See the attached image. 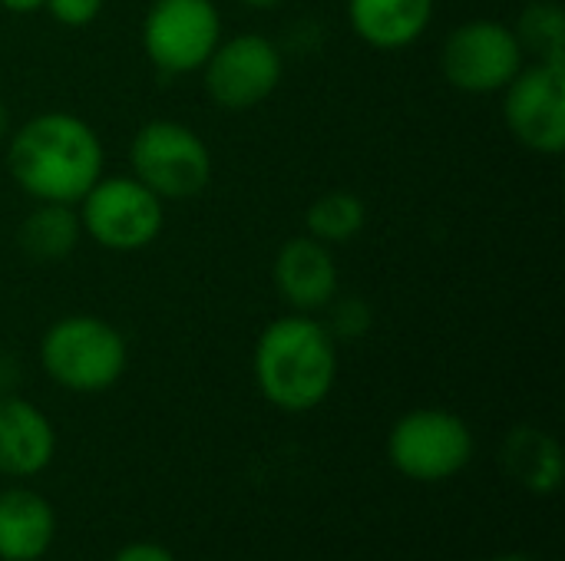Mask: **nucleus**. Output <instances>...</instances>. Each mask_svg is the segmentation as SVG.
Instances as JSON below:
<instances>
[{"mask_svg":"<svg viewBox=\"0 0 565 561\" xmlns=\"http://www.w3.org/2000/svg\"><path fill=\"white\" fill-rule=\"evenodd\" d=\"M242 3H248V7H258V10H265V7H275V3H281V0H242Z\"/></svg>","mask_w":565,"mask_h":561,"instance_id":"obj_24","label":"nucleus"},{"mask_svg":"<svg viewBox=\"0 0 565 561\" xmlns=\"http://www.w3.org/2000/svg\"><path fill=\"white\" fill-rule=\"evenodd\" d=\"M331 314V321L324 324L331 337H341V341H358L371 331L374 324V311L364 298L358 294H348V298H331V304L324 308Z\"/></svg>","mask_w":565,"mask_h":561,"instance_id":"obj_19","label":"nucleus"},{"mask_svg":"<svg viewBox=\"0 0 565 561\" xmlns=\"http://www.w3.org/2000/svg\"><path fill=\"white\" fill-rule=\"evenodd\" d=\"M503 460L510 476L536 496H553L563 486V450L536 427H520L510 433Z\"/></svg>","mask_w":565,"mask_h":561,"instance_id":"obj_15","label":"nucleus"},{"mask_svg":"<svg viewBox=\"0 0 565 561\" xmlns=\"http://www.w3.org/2000/svg\"><path fill=\"white\" fill-rule=\"evenodd\" d=\"M7 169L30 198L76 205L103 175V142L79 116L50 109L10 136Z\"/></svg>","mask_w":565,"mask_h":561,"instance_id":"obj_1","label":"nucleus"},{"mask_svg":"<svg viewBox=\"0 0 565 561\" xmlns=\"http://www.w3.org/2000/svg\"><path fill=\"white\" fill-rule=\"evenodd\" d=\"M20 248L33 261H63L83 238L79 212L63 202H40L20 225Z\"/></svg>","mask_w":565,"mask_h":561,"instance_id":"obj_16","label":"nucleus"},{"mask_svg":"<svg viewBox=\"0 0 565 561\" xmlns=\"http://www.w3.org/2000/svg\"><path fill=\"white\" fill-rule=\"evenodd\" d=\"M113 561H175L162 546H156V542H132V546H126L119 555Z\"/></svg>","mask_w":565,"mask_h":561,"instance_id":"obj_21","label":"nucleus"},{"mask_svg":"<svg viewBox=\"0 0 565 561\" xmlns=\"http://www.w3.org/2000/svg\"><path fill=\"white\" fill-rule=\"evenodd\" d=\"M523 50L513 26L500 20L460 23L440 50V66L450 86L460 93L487 96L503 93L510 79L523 69Z\"/></svg>","mask_w":565,"mask_h":561,"instance_id":"obj_8","label":"nucleus"},{"mask_svg":"<svg viewBox=\"0 0 565 561\" xmlns=\"http://www.w3.org/2000/svg\"><path fill=\"white\" fill-rule=\"evenodd\" d=\"M503 119L513 139L540 155L565 149V63L523 66L503 89Z\"/></svg>","mask_w":565,"mask_h":561,"instance_id":"obj_10","label":"nucleus"},{"mask_svg":"<svg viewBox=\"0 0 565 561\" xmlns=\"http://www.w3.org/2000/svg\"><path fill=\"white\" fill-rule=\"evenodd\" d=\"M53 509L30 489L0 493V559L36 561L53 542Z\"/></svg>","mask_w":565,"mask_h":561,"instance_id":"obj_14","label":"nucleus"},{"mask_svg":"<svg viewBox=\"0 0 565 561\" xmlns=\"http://www.w3.org/2000/svg\"><path fill=\"white\" fill-rule=\"evenodd\" d=\"M205 93L218 109L245 112L262 106L281 83V50L262 33H238L222 40L202 66Z\"/></svg>","mask_w":565,"mask_h":561,"instance_id":"obj_9","label":"nucleus"},{"mask_svg":"<svg viewBox=\"0 0 565 561\" xmlns=\"http://www.w3.org/2000/svg\"><path fill=\"white\" fill-rule=\"evenodd\" d=\"M255 380L262 397L285 413L321 407L338 380L334 337L308 314L271 321L255 344Z\"/></svg>","mask_w":565,"mask_h":561,"instance_id":"obj_2","label":"nucleus"},{"mask_svg":"<svg viewBox=\"0 0 565 561\" xmlns=\"http://www.w3.org/2000/svg\"><path fill=\"white\" fill-rule=\"evenodd\" d=\"M76 205L83 235H89L99 248L119 255L149 248L166 222V202L136 175H99Z\"/></svg>","mask_w":565,"mask_h":561,"instance_id":"obj_5","label":"nucleus"},{"mask_svg":"<svg viewBox=\"0 0 565 561\" xmlns=\"http://www.w3.org/2000/svg\"><path fill=\"white\" fill-rule=\"evenodd\" d=\"M20 377V367L13 357H0V393H7V387H13Z\"/></svg>","mask_w":565,"mask_h":561,"instance_id":"obj_22","label":"nucleus"},{"mask_svg":"<svg viewBox=\"0 0 565 561\" xmlns=\"http://www.w3.org/2000/svg\"><path fill=\"white\" fill-rule=\"evenodd\" d=\"M348 20L367 46L404 50L427 33L434 0H348Z\"/></svg>","mask_w":565,"mask_h":561,"instance_id":"obj_13","label":"nucleus"},{"mask_svg":"<svg viewBox=\"0 0 565 561\" xmlns=\"http://www.w3.org/2000/svg\"><path fill=\"white\" fill-rule=\"evenodd\" d=\"M56 436L50 420L26 400L0 393V473L36 476L50 466Z\"/></svg>","mask_w":565,"mask_h":561,"instance_id":"obj_12","label":"nucleus"},{"mask_svg":"<svg viewBox=\"0 0 565 561\" xmlns=\"http://www.w3.org/2000/svg\"><path fill=\"white\" fill-rule=\"evenodd\" d=\"M132 175L162 202H185L209 188L212 152L205 139L175 119L146 122L129 145Z\"/></svg>","mask_w":565,"mask_h":561,"instance_id":"obj_4","label":"nucleus"},{"mask_svg":"<svg viewBox=\"0 0 565 561\" xmlns=\"http://www.w3.org/2000/svg\"><path fill=\"white\" fill-rule=\"evenodd\" d=\"M387 453L394 470L407 479L440 483L470 463L473 433L450 410H414L394 423Z\"/></svg>","mask_w":565,"mask_h":561,"instance_id":"obj_6","label":"nucleus"},{"mask_svg":"<svg viewBox=\"0 0 565 561\" xmlns=\"http://www.w3.org/2000/svg\"><path fill=\"white\" fill-rule=\"evenodd\" d=\"M122 334L93 314H70L50 324L40 341V364L46 377L73 393H103L126 370Z\"/></svg>","mask_w":565,"mask_h":561,"instance_id":"obj_3","label":"nucleus"},{"mask_svg":"<svg viewBox=\"0 0 565 561\" xmlns=\"http://www.w3.org/2000/svg\"><path fill=\"white\" fill-rule=\"evenodd\" d=\"M43 3L46 0H0V7L10 13H36V10H43Z\"/></svg>","mask_w":565,"mask_h":561,"instance_id":"obj_23","label":"nucleus"},{"mask_svg":"<svg viewBox=\"0 0 565 561\" xmlns=\"http://www.w3.org/2000/svg\"><path fill=\"white\" fill-rule=\"evenodd\" d=\"M305 225H308V235L324 241L328 248L348 245L364 231L367 208L354 192L334 188V192H324V195H318L311 202V208L305 215Z\"/></svg>","mask_w":565,"mask_h":561,"instance_id":"obj_17","label":"nucleus"},{"mask_svg":"<svg viewBox=\"0 0 565 561\" xmlns=\"http://www.w3.org/2000/svg\"><path fill=\"white\" fill-rule=\"evenodd\" d=\"M7 136V106H3V99H0V139Z\"/></svg>","mask_w":565,"mask_h":561,"instance_id":"obj_25","label":"nucleus"},{"mask_svg":"<svg viewBox=\"0 0 565 561\" xmlns=\"http://www.w3.org/2000/svg\"><path fill=\"white\" fill-rule=\"evenodd\" d=\"M275 284L281 291V298L298 311V314H315L324 311L331 304V298L338 294V261L334 251L311 238H288L278 255H275Z\"/></svg>","mask_w":565,"mask_h":561,"instance_id":"obj_11","label":"nucleus"},{"mask_svg":"<svg viewBox=\"0 0 565 561\" xmlns=\"http://www.w3.org/2000/svg\"><path fill=\"white\" fill-rule=\"evenodd\" d=\"M106 0H46L43 10L63 26H86L99 17Z\"/></svg>","mask_w":565,"mask_h":561,"instance_id":"obj_20","label":"nucleus"},{"mask_svg":"<svg viewBox=\"0 0 565 561\" xmlns=\"http://www.w3.org/2000/svg\"><path fill=\"white\" fill-rule=\"evenodd\" d=\"M520 50L540 63H565V13L556 0H533L516 23Z\"/></svg>","mask_w":565,"mask_h":561,"instance_id":"obj_18","label":"nucleus"},{"mask_svg":"<svg viewBox=\"0 0 565 561\" xmlns=\"http://www.w3.org/2000/svg\"><path fill=\"white\" fill-rule=\"evenodd\" d=\"M222 43V17L212 0H152L142 20V50L166 76L205 66Z\"/></svg>","mask_w":565,"mask_h":561,"instance_id":"obj_7","label":"nucleus"},{"mask_svg":"<svg viewBox=\"0 0 565 561\" xmlns=\"http://www.w3.org/2000/svg\"><path fill=\"white\" fill-rule=\"evenodd\" d=\"M497 561H530V559H523V555H507V559H497Z\"/></svg>","mask_w":565,"mask_h":561,"instance_id":"obj_26","label":"nucleus"}]
</instances>
